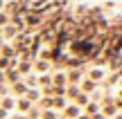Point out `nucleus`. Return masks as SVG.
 <instances>
[{"mask_svg":"<svg viewBox=\"0 0 122 119\" xmlns=\"http://www.w3.org/2000/svg\"><path fill=\"white\" fill-rule=\"evenodd\" d=\"M50 76H52V85H61V88L68 85V81H66V72H50Z\"/></svg>","mask_w":122,"mask_h":119,"instance_id":"obj_9","label":"nucleus"},{"mask_svg":"<svg viewBox=\"0 0 122 119\" xmlns=\"http://www.w3.org/2000/svg\"><path fill=\"white\" fill-rule=\"evenodd\" d=\"M88 101H91V99H88V94H84V92H79L77 97H75V106H77V108H84Z\"/></svg>","mask_w":122,"mask_h":119,"instance_id":"obj_14","label":"nucleus"},{"mask_svg":"<svg viewBox=\"0 0 122 119\" xmlns=\"http://www.w3.org/2000/svg\"><path fill=\"white\" fill-rule=\"evenodd\" d=\"M36 85H41V90L50 88V85H52V76H50V72H48V74H39V76H36Z\"/></svg>","mask_w":122,"mask_h":119,"instance_id":"obj_12","label":"nucleus"},{"mask_svg":"<svg viewBox=\"0 0 122 119\" xmlns=\"http://www.w3.org/2000/svg\"><path fill=\"white\" fill-rule=\"evenodd\" d=\"M27 90H30V88H27L23 81H18V83H11V88H9V94H11L14 99H20V97H25Z\"/></svg>","mask_w":122,"mask_h":119,"instance_id":"obj_4","label":"nucleus"},{"mask_svg":"<svg viewBox=\"0 0 122 119\" xmlns=\"http://www.w3.org/2000/svg\"><path fill=\"white\" fill-rule=\"evenodd\" d=\"M39 119H59V112H54L52 108H48V110H41Z\"/></svg>","mask_w":122,"mask_h":119,"instance_id":"obj_16","label":"nucleus"},{"mask_svg":"<svg viewBox=\"0 0 122 119\" xmlns=\"http://www.w3.org/2000/svg\"><path fill=\"white\" fill-rule=\"evenodd\" d=\"M32 108V103L27 101L25 97H20V99H16V110L20 112V115H27V110Z\"/></svg>","mask_w":122,"mask_h":119,"instance_id":"obj_10","label":"nucleus"},{"mask_svg":"<svg viewBox=\"0 0 122 119\" xmlns=\"http://www.w3.org/2000/svg\"><path fill=\"white\" fill-rule=\"evenodd\" d=\"M2 45H5V38H2V36H0V47H2Z\"/></svg>","mask_w":122,"mask_h":119,"instance_id":"obj_25","label":"nucleus"},{"mask_svg":"<svg viewBox=\"0 0 122 119\" xmlns=\"http://www.w3.org/2000/svg\"><path fill=\"white\" fill-rule=\"evenodd\" d=\"M16 70H18L20 76H27L30 72H34V70H32V61H18L16 63Z\"/></svg>","mask_w":122,"mask_h":119,"instance_id":"obj_8","label":"nucleus"},{"mask_svg":"<svg viewBox=\"0 0 122 119\" xmlns=\"http://www.w3.org/2000/svg\"><path fill=\"white\" fill-rule=\"evenodd\" d=\"M0 83H5V72L0 70Z\"/></svg>","mask_w":122,"mask_h":119,"instance_id":"obj_23","label":"nucleus"},{"mask_svg":"<svg viewBox=\"0 0 122 119\" xmlns=\"http://www.w3.org/2000/svg\"><path fill=\"white\" fill-rule=\"evenodd\" d=\"M20 81L27 85V88H36V76H34V72H32V74H27V76H23Z\"/></svg>","mask_w":122,"mask_h":119,"instance_id":"obj_17","label":"nucleus"},{"mask_svg":"<svg viewBox=\"0 0 122 119\" xmlns=\"http://www.w3.org/2000/svg\"><path fill=\"white\" fill-rule=\"evenodd\" d=\"M59 119H63V117H59Z\"/></svg>","mask_w":122,"mask_h":119,"instance_id":"obj_26","label":"nucleus"},{"mask_svg":"<svg viewBox=\"0 0 122 119\" xmlns=\"http://www.w3.org/2000/svg\"><path fill=\"white\" fill-rule=\"evenodd\" d=\"M79 115H81V108H77L75 103H68L63 108V119H77Z\"/></svg>","mask_w":122,"mask_h":119,"instance_id":"obj_6","label":"nucleus"},{"mask_svg":"<svg viewBox=\"0 0 122 119\" xmlns=\"http://www.w3.org/2000/svg\"><path fill=\"white\" fill-rule=\"evenodd\" d=\"M0 119H9V112L2 110V108H0Z\"/></svg>","mask_w":122,"mask_h":119,"instance_id":"obj_21","label":"nucleus"},{"mask_svg":"<svg viewBox=\"0 0 122 119\" xmlns=\"http://www.w3.org/2000/svg\"><path fill=\"white\" fill-rule=\"evenodd\" d=\"M77 119H91V117H88V115H84V112H81V115H79Z\"/></svg>","mask_w":122,"mask_h":119,"instance_id":"obj_24","label":"nucleus"},{"mask_svg":"<svg viewBox=\"0 0 122 119\" xmlns=\"http://www.w3.org/2000/svg\"><path fill=\"white\" fill-rule=\"evenodd\" d=\"M106 74H109V72H106V67L97 65V67H93V70L88 72V79H91L93 83H102V81L106 79Z\"/></svg>","mask_w":122,"mask_h":119,"instance_id":"obj_2","label":"nucleus"},{"mask_svg":"<svg viewBox=\"0 0 122 119\" xmlns=\"http://www.w3.org/2000/svg\"><path fill=\"white\" fill-rule=\"evenodd\" d=\"M20 79H23V76L18 74V70H16V67H9V70H5V81H7L9 85H11V83H18Z\"/></svg>","mask_w":122,"mask_h":119,"instance_id":"obj_7","label":"nucleus"},{"mask_svg":"<svg viewBox=\"0 0 122 119\" xmlns=\"http://www.w3.org/2000/svg\"><path fill=\"white\" fill-rule=\"evenodd\" d=\"M91 119H106V117L102 115V112H95V115H91Z\"/></svg>","mask_w":122,"mask_h":119,"instance_id":"obj_22","label":"nucleus"},{"mask_svg":"<svg viewBox=\"0 0 122 119\" xmlns=\"http://www.w3.org/2000/svg\"><path fill=\"white\" fill-rule=\"evenodd\" d=\"M84 67H75V70H70V72H66V81H68V85H79L81 83V79H84Z\"/></svg>","mask_w":122,"mask_h":119,"instance_id":"obj_1","label":"nucleus"},{"mask_svg":"<svg viewBox=\"0 0 122 119\" xmlns=\"http://www.w3.org/2000/svg\"><path fill=\"white\" fill-rule=\"evenodd\" d=\"M81 112H84V115H88V117H91V115H95V112H100V103H93V101H88L86 106L81 108Z\"/></svg>","mask_w":122,"mask_h":119,"instance_id":"obj_13","label":"nucleus"},{"mask_svg":"<svg viewBox=\"0 0 122 119\" xmlns=\"http://www.w3.org/2000/svg\"><path fill=\"white\" fill-rule=\"evenodd\" d=\"M77 94H79V88H77V85H66V97H68V99H75Z\"/></svg>","mask_w":122,"mask_h":119,"instance_id":"obj_18","label":"nucleus"},{"mask_svg":"<svg viewBox=\"0 0 122 119\" xmlns=\"http://www.w3.org/2000/svg\"><path fill=\"white\" fill-rule=\"evenodd\" d=\"M27 119H39L41 117V110H39V108H34V106H32L30 108V110H27V115H25Z\"/></svg>","mask_w":122,"mask_h":119,"instance_id":"obj_19","label":"nucleus"},{"mask_svg":"<svg viewBox=\"0 0 122 119\" xmlns=\"http://www.w3.org/2000/svg\"><path fill=\"white\" fill-rule=\"evenodd\" d=\"M66 106H68V101H66L63 97H52V108H59V110H63Z\"/></svg>","mask_w":122,"mask_h":119,"instance_id":"obj_15","label":"nucleus"},{"mask_svg":"<svg viewBox=\"0 0 122 119\" xmlns=\"http://www.w3.org/2000/svg\"><path fill=\"white\" fill-rule=\"evenodd\" d=\"M27 25H39V16H32V13H30V16H27Z\"/></svg>","mask_w":122,"mask_h":119,"instance_id":"obj_20","label":"nucleus"},{"mask_svg":"<svg viewBox=\"0 0 122 119\" xmlns=\"http://www.w3.org/2000/svg\"><path fill=\"white\" fill-rule=\"evenodd\" d=\"M0 108H2V110H7V112L16 110V99H14L11 94H5V97H0Z\"/></svg>","mask_w":122,"mask_h":119,"instance_id":"obj_5","label":"nucleus"},{"mask_svg":"<svg viewBox=\"0 0 122 119\" xmlns=\"http://www.w3.org/2000/svg\"><path fill=\"white\" fill-rule=\"evenodd\" d=\"M32 70H36L39 74H48V72L52 70V63L50 61H41V58H34V61H32Z\"/></svg>","mask_w":122,"mask_h":119,"instance_id":"obj_3","label":"nucleus"},{"mask_svg":"<svg viewBox=\"0 0 122 119\" xmlns=\"http://www.w3.org/2000/svg\"><path fill=\"white\" fill-rule=\"evenodd\" d=\"M25 99H27V101L32 103V106H34V103H36V101L41 99V90H39V88H30V90L25 92Z\"/></svg>","mask_w":122,"mask_h":119,"instance_id":"obj_11","label":"nucleus"}]
</instances>
